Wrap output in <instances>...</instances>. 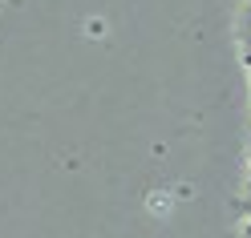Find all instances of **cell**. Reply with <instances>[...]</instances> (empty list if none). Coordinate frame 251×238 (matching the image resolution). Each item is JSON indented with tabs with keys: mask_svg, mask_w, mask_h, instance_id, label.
Here are the masks:
<instances>
[{
	"mask_svg": "<svg viewBox=\"0 0 251 238\" xmlns=\"http://www.w3.org/2000/svg\"><path fill=\"white\" fill-rule=\"evenodd\" d=\"M239 37H243V44H251V0H243V17H239Z\"/></svg>",
	"mask_w": 251,
	"mask_h": 238,
	"instance_id": "cell-1",
	"label": "cell"
}]
</instances>
